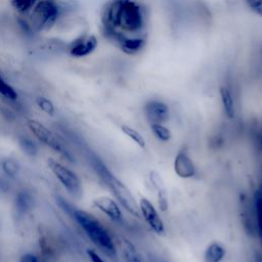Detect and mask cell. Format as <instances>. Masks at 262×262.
<instances>
[{
	"instance_id": "28",
	"label": "cell",
	"mask_w": 262,
	"mask_h": 262,
	"mask_svg": "<svg viewBox=\"0 0 262 262\" xmlns=\"http://www.w3.org/2000/svg\"><path fill=\"white\" fill-rule=\"evenodd\" d=\"M10 190V184H9V178L6 176H0V192L1 193H7Z\"/></svg>"
},
{
	"instance_id": "27",
	"label": "cell",
	"mask_w": 262,
	"mask_h": 262,
	"mask_svg": "<svg viewBox=\"0 0 262 262\" xmlns=\"http://www.w3.org/2000/svg\"><path fill=\"white\" fill-rule=\"evenodd\" d=\"M18 262H41V260L33 253H25L19 257Z\"/></svg>"
},
{
	"instance_id": "10",
	"label": "cell",
	"mask_w": 262,
	"mask_h": 262,
	"mask_svg": "<svg viewBox=\"0 0 262 262\" xmlns=\"http://www.w3.org/2000/svg\"><path fill=\"white\" fill-rule=\"evenodd\" d=\"M98 46L97 37L93 34H82L67 44V52L76 58L86 57L93 53Z\"/></svg>"
},
{
	"instance_id": "24",
	"label": "cell",
	"mask_w": 262,
	"mask_h": 262,
	"mask_svg": "<svg viewBox=\"0 0 262 262\" xmlns=\"http://www.w3.org/2000/svg\"><path fill=\"white\" fill-rule=\"evenodd\" d=\"M36 104L46 115L51 116V117L55 115V106L49 98H47L45 96H38L36 98Z\"/></svg>"
},
{
	"instance_id": "6",
	"label": "cell",
	"mask_w": 262,
	"mask_h": 262,
	"mask_svg": "<svg viewBox=\"0 0 262 262\" xmlns=\"http://www.w3.org/2000/svg\"><path fill=\"white\" fill-rule=\"evenodd\" d=\"M47 165L55 178L72 196L79 199L83 195V183L75 171L54 159H48Z\"/></svg>"
},
{
	"instance_id": "25",
	"label": "cell",
	"mask_w": 262,
	"mask_h": 262,
	"mask_svg": "<svg viewBox=\"0 0 262 262\" xmlns=\"http://www.w3.org/2000/svg\"><path fill=\"white\" fill-rule=\"evenodd\" d=\"M245 2L252 12L262 16V0H245Z\"/></svg>"
},
{
	"instance_id": "4",
	"label": "cell",
	"mask_w": 262,
	"mask_h": 262,
	"mask_svg": "<svg viewBox=\"0 0 262 262\" xmlns=\"http://www.w3.org/2000/svg\"><path fill=\"white\" fill-rule=\"evenodd\" d=\"M60 0H39L31 12L25 16L31 33H46L52 30L63 12Z\"/></svg>"
},
{
	"instance_id": "19",
	"label": "cell",
	"mask_w": 262,
	"mask_h": 262,
	"mask_svg": "<svg viewBox=\"0 0 262 262\" xmlns=\"http://www.w3.org/2000/svg\"><path fill=\"white\" fill-rule=\"evenodd\" d=\"M122 253L127 262H146L142 255L137 251L135 246L127 239H122L120 242Z\"/></svg>"
},
{
	"instance_id": "15",
	"label": "cell",
	"mask_w": 262,
	"mask_h": 262,
	"mask_svg": "<svg viewBox=\"0 0 262 262\" xmlns=\"http://www.w3.org/2000/svg\"><path fill=\"white\" fill-rule=\"evenodd\" d=\"M219 95H220V101H221L222 110L225 117L228 120H233L236 115V106H235L234 96L230 88H228L225 85L220 86Z\"/></svg>"
},
{
	"instance_id": "5",
	"label": "cell",
	"mask_w": 262,
	"mask_h": 262,
	"mask_svg": "<svg viewBox=\"0 0 262 262\" xmlns=\"http://www.w3.org/2000/svg\"><path fill=\"white\" fill-rule=\"evenodd\" d=\"M27 125L31 133L34 134V136L37 138L39 142L54 150L68 162H75V158L72 151L66 145V143L57 136V134H55L53 131L47 128L43 123L35 119H29L27 121Z\"/></svg>"
},
{
	"instance_id": "1",
	"label": "cell",
	"mask_w": 262,
	"mask_h": 262,
	"mask_svg": "<svg viewBox=\"0 0 262 262\" xmlns=\"http://www.w3.org/2000/svg\"><path fill=\"white\" fill-rule=\"evenodd\" d=\"M104 31H118L129 36H141L145 27V12L136 0H110L101 11Z\"/></svg>"
},
{
	"instance_id": "20",
	"label": "cell",
	"mask_w": 262,
	"mask_h": 262,
	"mask_svg": "<svg viewBox=\"0 0 262 262\" xmlns=\"http://www.w3.org/2000/svg\"><path fill=\"white\" fill-rule=\"evenodd\" d=\"M39 0H9L10 6L18 16H27Z\"/></svg>"
},
{
	"instance_id": "22",
	"label": "cell",
	"mask_w": 262,
	"mask_h": 262,
	"mask_svg": "<svg viewBox=\"0 0 262 262\" xmlns=\"http://www.w3.org/2000/svg\"><path fill=\"white\" fill-rule=\"evenodd\" d=\"M1 169L4 174L9 179H14L19 171V165L16 160L12 158H6L1 162Z\"/></svg>"
},
{
	"instance_id": "3",
	"label": "cell",
	"mask_w": 262,
	"mask_h": 262,
	"mask_svg": "<svg viewBox=\"0 0 262 262\" xmlns=\"http://www.w3.org/2000/svg\"><path fill=\"white\" fill-rule=\"evenodd\" d=\"M89 163L100 181L105 185L113 198L121 205L123 210L134 218H140L138 200L135 198L130 187L119 178L104 162L94 154L89 156Z\"/></svg>"
},
{
	"instance_id": "9",
	"label": "cell",
	"mask_w": 262,
	"mask_h": 262,
	"mask_svg": "<svg viewBox=\"0 0 262 262\" xmlns=\"http://www.w3.org/2000/svg\"><path fill=\"white\" fill-rule=\"evenodd\" d=\"M173 171L177 177L183 180L193 179L199 175L198 167L186 147L177 150L173 159Z\"/></svg>"
},
{
	"instance_id": "11",
	"label": "cell",
	"mask_w": 262,
	"mask_h": 262,
	"mask_svg": "<svg viewBox=\"0 0 262 262\" xmlns=\"http://www.w3.org/2000/svg\"><path fill=\"white\" fill-rule=\"evenodd\" d=\"M143 115L148 124H167L170 120V107L161 99L150 98L143 104Z\"/></svg>"
},
{
	"instance_id": "21",
	"label": "cell",
	"mask_w": 262,
	"mask_h": 262,
	"mask_svg": "<svg viewBox=\"0 0 262 262\" xmlns=\"http://www.w3.org/2000/svg\"><path fill=\"white\" fill-rule=\"evenodd\" d=\"M254 210L257 231L262 241V185L256 190L254 198Z\"/></svg>"
},
{
	"instance_id": "23",
	"label": "cell",
	"mask_w": 262,
	"mask_h": 262,
	"mask_svg": "<svg viewBox=\"0 0 262 262\" xmlns=\"http://www.w3.org/2000/svg\"><path fill=\"white\" fill-rule=\"evenodd\" d=\"M0 95L8 100H16L17 93L14 88L0 75Z\"/></svg>"
},
{
	"instance_id": "2",
	"label": "cell",
	"mask_w": 262,
	"mask_h": 262,
	"mask_svg": "<svg viewBox=\"0 0 262 262\" xmlns=\"http://www.w3.org/2000/svg\"><path fill=\"white\" fill-rule=\"evenodd\" d=\"M57 205L61 210L72 217L84 231L95 248L107 258L116 260L118 258V246L110 230L92 213L75 207L63 198H56Z\"/></svg>"
},
{
	"instance_id": "29",
	"label": "cell",
	"mask_w": 262,
	"mask_h": 262,
	"mask_svg": "<svg viewBox=\"0 0 262 262\" xmlns=\"http://www.w3.org/2000/svg\"><path fill=\"white\" fill-rule=\"evenodd\" d=\"M258 144H259V148L262 152V128H261V131L259 133V138H258Z\"/></svg>"
},
{
	"instance_id": "7",
	"label": "cell",
	"mask_w": 262,
	"mask_h": 262,
	"mask_svg": "<svg viewBox=\"0 0 262 262\" xmlns=\"http://www.w3.org/2000/svg\"><path fill=\"white\" fill-rule=\"evenodd\" d=\"M138 209L140 218L143 219L148 228L157 235L166 234L165 222L155 204L146 196H141L138 200Z\"/></svg>"
},
{
	"instance_id": "18",
	"label": "cell",
	"mask_w": 262,
	"mask_h": 262,
	"mask_svg": "<svg viewBox=\"0 0 262 262\" xmlns=\"http://www.w3.org/2000/svg\"><path fill=\"white\" fill-rule=\"evenodd\" d=\"M17 144L21 151L28 157L34 158L39 154V144L32 137L20 134L17 136Z\"/></svg>"
},
{
	"instance_id": "17",
	"label": "cell",
	"mask_w": 262,
	"mask_h": 262,
	"mask_svg": "<svg viewBox=\"0 0 262 262\" xmlns=\"http://www.w3.org/2000/svg\"><path fill=\"white\" fill-rule=\"evenodd\" d=\"M121 132L128 137L135 145H137L139 148L144 149L146 147V140L145 137L141 134L139 130L134 128L133 126H130L128 124H122L120 126Z\"/></svg>"
},
{
	"instance_id": "16",
	"label": "cell",
	"mask_w": 262,
	"mask_h": 262,
	"mask_svg": "<svg viewBox=\"0 0 262 262\" xmlns=\"http://www.w3.org/2000/svg\"><path fill=\"white\" fill-rule=\"evenodd\" d=\"M148 125H149V130H150L151 134L158 141H160L162 143H168L172 140L173 133H172L171 129L169 128V126H167V124L152 123V124H148Z\"/></svg>"
},
{
	"instance_id": "26",
	"label": "cell",
	"mask_w": 262,
	"mask_h": 262,
	"mask_svg": "<svg viewBox=\"0 0 262 262\" xmlns=\"http://www.w3.org/2000/svg\"><path fill=\"white\" fill-rule=\"evenodd\" d=\"M87 256L90 260V262H107L97 251L88 249L87 250Z\"/></svg>"
},
{
	"instance_id": "12",
	"label": "cell",
	"mask_w": 262,
	"mask_h": 262,
	"mask_svg": "<svg viewBox=\"0 0 262 262\" xmlns=\"http://www.w3.org/2000/svg\"><path fill=\"white\" fill-rule=\"evenodd\" d=\"M148 181L155 191L160 210L163 212L167 211L168 207H169L168 192H167L165 181H164L162 175L158 171L151 170L148 174Z\"/></svg>"
},
{
	"instance_id": "13",
	"label": "cell",
	"mask_w": 262,
	"mask_h": 262,
	"mask_svg": "<svg viewBox=\"0 0 262 262\" xmlns=\"http://www.w3.org/2000/svg\"><path fill=\"white\" fill-rule=\"evenodd\" d=\"M34 204H35V199L33 193L30 190L26 188H21L17 190L13 199V210H14L15 216L17 218H21L26 216L28 213H30L33 210Z\"/></svg>"
},
{
	"instance_id": "30",
	"label": "cell",
	"mask_w": 262,
	"mask_h": 262,
	"mask_svg": "<svg viewBox=\"0 0 262 262\" xmlns=\"http://www.w3.org/2000/svg\"><path fill=\"white\" fill-rule=\"evenodd\" d=\"M159 262H169V261H167V260H160Z\"/></svg>"
},
{
	"instance_id": "14",
	"label": "cell",
	"mask_w": 262,
	"mask_h": 262,
	"mask_svg": "<svg viewBox=\"0 0 262 262\" xmlns=\"http://www.w3.org/2000/svg\"><path fill=\"white\" fill-rule=\"evenodd\" d=\"M227 256V248L220 241H211L203 251V262H223Z\"/></svg>"
},
{
	"instance_id": "8",
	"label": "cell",
	"mask_w": 262,
	"mask_h": 262,
	"mask_svg": "<svg viewBox=\"0 0 262 262\" xmlns=\"http://www.w3.org/2000/svg\"><path fill=\"white\" fill-rule=\"evenodd\" d=\"M92 205L105 215L112 222L120 226L126 225V218L124 210L121 205L113 198L108 195H99L92 200Z\"/></svg>"
}]
</instances>
